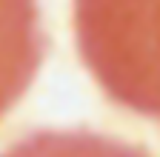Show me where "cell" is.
Wrapping results in <instances>:
<instances>
[{
	"mask_svg": "<svg viewBox=\"0 0 160 157\" xmlns=\"http://www.w3.org/2000/svg\"><path fill=\"white\" fill-rule=\"evenodd\" d=\"M0 157H149L129 146L89 129H40L0 151Z\"/></svg>",
	"mask_w": 160,
	"mask_h": 157,
	"instance_id": "7a4b0ae2",
	"label": "cell"
},
{
	"mask_svg": "<svg viewBox=\"0 0 160 157\" xmlns=\"http://www.w3.org/2000/svg\"><path fill=\"white\" fill-rule=\"evenodd\" d=\"M72 23L103 94L160 123V0H74Z\"/></svg>",
	"mask_w": 160,
	"mask_h": 157,
	"instance_id": "6da1fadb",
	"label": "cell"
}]
</instances>
